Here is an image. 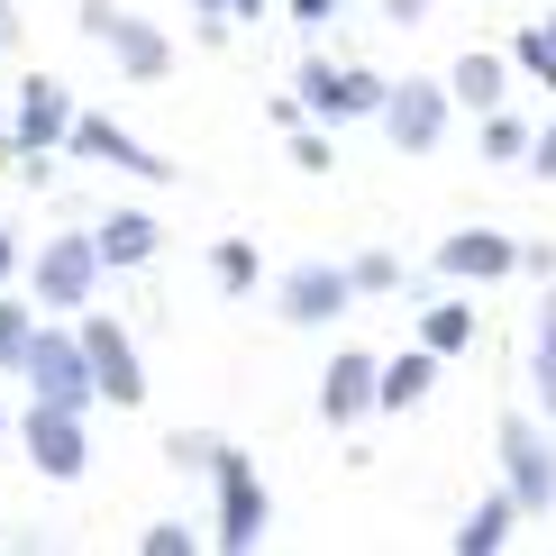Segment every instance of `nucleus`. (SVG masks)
<instances>
[{
  "mask_svg": "<svg viewBox=\"0 0 556 556\" xmlns=\"http://www.w3.org/2000/svg\"><path fill=\"white\" fill-rule=\"evenodd\" d=\"M493 447H502V493L520 502V520H547L556 511V438H547V420L539 410H502Z\"/></svg>",
  "mask_w": 556,
  "mask_h": 556,
  "instance_id": "obj_1",
  "label": "nucleus"
},
{
  "mask_svg": "<svg viewBox=\"0 0 556 556\" xmlns=\"http://www.w3.org/2000/svg\"><path fill=\"white\" fill-rule=\"evenodd\" d=\"M211 475H219V529H211V547H228V556H256V547L274 539V493L256 483V456H238V447L219 438Z\"/></svg>",
  "mask_w": 556,
  "mask_h": 556,
  "instance_id": "obj_2",
  "label": "nucleus"
},
{
  "mask_svg": "<svg viewBox=\"0 0 556 556\" xmlns=\"http://www.w3.org/2000/svg\"><path fill=\"white\" fill-rule=\"evenodd\" d=\"M83 37L101 46V55L119 64L128 83H165V74H174V37L155 28V18L119 10V0H83Z\"/></svg>",
  "mask_w": 556,
  "mask_h": 556,
  "instance_id": "obj_3",
  "label": "nucleus"
},
{
  "mask_svg": "<svg viewBox=\"0 0 556 556\" xmlns=\"http://www.w3.org/2000/svg\"><path fill=\"white\" fill-rule=\"evenodd\" d=\"M18 383H28L37 402H55V410H83V420H91V402H101V383H91V356H83V338H74V329H46V319H37L28 356H18Z\"/></svg>",
  "mask_w": 556,
  "mask_h": 556,
  "instance_id": "obj_4",
  "label": "nucleus"
},
{
  "mask_svg": "<svg viewBox=\"0 0 556 556\" xmlns=\"http://www.w3.org/2000/svg\"><path fill=\"white\" fill-rule=\"evenodd\" d=\"M447 119H456V101H447V83H429V74H402L383 91V110H375V128L392 137V155H438L447 147Z\"/></svg>",
  "mask_w": 556,
  "mask_h": 556,
  "instance_id": "obj_5",
  "label": "nucleus"
},
{
  "mask_svg": "<svg viewBox=\"0 0 556 556\" xmlns=\"http://www.w3.org/2000/svg\"><path fill=\"white\" fill-rule=\"evenodd\" d=\"M383 74H365V64H329V55H301V83H292V101L311 110L319 128H338V119H375L383 110Z\"/></svg>",
  "mask_w": 556,
  "mask_h": 556,
  "instance_id": "obj_6",
  "label": "nucleus"
},
{
  "mask_svg": "<svg viewBox=\"0 0 556 556\" xmlns=\"http://www.w3.org/2000/svg\"><path fill=\"white\" fill-rule=\"evenodd\" d=\"M74 338H83V356H91V383H101V402H110V410H137V402H147V365H137V338H128L110 311H91V301H83Z\"/></svg>",
  "mask_w": 556,
  "mask_h": 556,
  "instance_id": "obj_7",
  "label": "nucleus"
},
{
  "mask_svg": "<svg viewBox=\"0 0 556 556\" xmlns=\"http://www.w3.org/2000/svg\"><path fill=\"white\" fill-rule=\"evenodd\" d=\"M64 128H74V91H64L55 74H37L28 91H18V119H10V147H18V174H46V155L64 147Z\"/></svg>",
  "mask_w": 556,
  "mask_h": 556,
  "instance_id": "obj_8",
  "label": "nucleus"
},
{
  "mask_svg": "<svg viewBox=\"0 0 556 556\" xmlns=\"http://www.w3.org/2000/svg\"><path fill=\"white\" fill-rule=\"evenodd\" d=\"M18 447H28V466H37L46 483H83V466H91L83 410H55V402H28V420H18Z\"/></svg>",
  "mask_w": 556,
  "mask_h": 556,
  "instance_id": "obj_9",
  "label": "nucleus"
},
{
  "mask_svg": "<svg viewBox=\"0 0 556 556\" xmlns=\"http://www.w3.org/2000/svg\"><path fill=\"white\" fill-rule=\"evenodd\" d=\"M356 311V283H346V265H292L283 283H274V319L283 329H329V319Z\"/></svg>",
  "mask_w": 556,
  "mask_h": 556,
  "instance_id": "obj_10",
  "label": "nucleus"
},
{
  "mask_svg": "<svg viewBox=\"0 0 556 556\" xmlns=\"http://www.w3.org/2000/svg\"><path fill=\"white\" fill-rule=\"evenodd\" d=\"M64 155H83V165H110V174H137V182H174V165H165L155 147H137L119 119H91V110H74V128H64Z\"/></svg>",
  "mask_w": 556,
  "mask_h": 556,
  "instance_id": "obj_11",
  "label": "nucleus"
},
{
  "mask_svg": "<svg viewBox=\"0 0 556 556\" xmlns=\"http://www.w3.org/2000/svg\"><path fill=\"white\" fill-rule=\"evenodd\" d=\"M101 292V247L91 238H46L37 247V311H83Z\"/></svg>",
  "mask_w": 556,
  "mask_h": 556,
  "instance_id": "obj_12",
  "label": "nucleus"
},
{
  "mask_svg": "<svg viewBox=\"0 0 556 556\" xmlns=\"http://www.w3.org/2000/svg\"><path fill=\"white\" fill-rule=\"evenodd\" d=\"M447 283H511L520 274V238L511 228H456V238H438V256H429Z\"/></svg>",
  "mask_w": 556,
  "mask_h": 556,
  "instance_id": "obj_13",
  "label": "nucleus"
},
{
  "mask_svg": "<svg viewBox=\"0 0 556 556\" xmlns=\"http://www.w3.org/2000/svg\"><path fill=\"white\" fill-rule=\"evenodd\" d=\"M319 420L329 429L375 420V356H365V346H338L329 356V375H319Z\"/></svg>",
  "mask_w": 556,
  "mask_h": 556,
  "instance_id": "obj_14",
  "label": "nucleus"
},
{
  "mask_svg": "<svg viewBox=\"0 0 556 556\" xmlns=\"http://www.w3.org/2000/svg\"><path fill=\"white\" fill-rule=\"evenodd\" d=\"M91 247H101V274H137V265H155L165 228H155V211H110L91 228Z\"/></svg>",
  "mask_w": 556,
  "mask_h": 556,
  "instance_id": "obj_15",
  "label": "nucleus"
},
{
  "mask_svg": "<svg viewBox=\"0 0 556 556\" xmlns=\"http://www.w3.org/2000/svg\"><path fill=\"white\" fill-rule=\"evenodd\" d=\"M447 101L475 110V119H483V110H502V101H511V55H483V46H475V55H456L447 64Z\"/></svg>",
  "mask_w": 556,
  "mask_h": 556,
  "instance_id": "obj_16",
  "label": "nucleus"
},
{
  "mask_svg": "<svg viewBox=\"0 0 556 556\" xmlns=\"http://www.w3.org/2000/svg\"><path fill=\"white\" fill-rule=\"evenodd\" d=\"M429 392H438V356H429L420 338H410L392 365H375V410H420Z\"/></svg>",
  "mask_w": 556,
  "mask_h": 556,
  "instance_id": "obj_17",
  "label": "nucleus"
},
{
  "mask_svg": "<svg viewBox=\"0 0 556 556\" xmlns=\"http://www.w3.org/2000/svg\"><path fill=\"white\" fill-rule=\"evenodd\" d=\"M511 529H520V502H511V493H483L475 511L447 529V547H456V556H502V547H511Z\"/></svg>",
  "mask_w": 556,
  "mask_h": 556,
  "instance_id": "obj_18",
  "label": "nucleus"
},
{
  "mask_svg": "<svg viewBox=\"0 0 556 556\" xmlns=\"http://www.w3.org/2000/svg\"><path fill=\"white\" fill-rule=\"evenodd\" d=\"M529 392H539V420L556 429V274L539 292V319H529Z\"/></svg>",
  "mask_w": 556,
  "mask_h": 556,
  "instance_id": "obj_19",
  "label": "nucleus"
},
{
  "mask_svg": "<svg viewBox=\"0 0 556 556\" xmlns=\"http://www.w3.org/2000/svg\"><path fill=\"white\" fill-rule=\"evenodd\" d=\"M475 329H483V319H475V301H456V292L420 311V346H429L438 365H447V356H475Z\"/></svg>",
  "mask_w": 556,
  "mask_h": 556,
  "instance_id": "obj_20",
  "label": "nucleus"
},
{
  "mask_svg": "<svg viewBox=\"0 0 556 556\" xmlns=\"http://www.w3.org/2000/svg\"><path fill=\"white\" fill-rule=\"evenodd\" d=\"M511 74H529V83L556 91V10H547V18H520V37H511Z\"/></svg>",
  "mask_w": 556,
  "mask_h": 556,
  "instance_id": "obj_21",
  "label": "nucleus"
},
{
  "mask_svg": "<svg viewBox=\"0 0 556 556\" xmlns=\"http://www.w3.org/2000/svg\"><path fill=\"white\" fill-rule=\"evenodd\" d=\"M475 147H483V165H520V155H529V119H520V110H483Z\"/></svg>",
  "mask_w": 556,
  "mask_h": 556,
  "instance_id": "obj_22",
  "label": "nucleus"
},
{
  "mask_svg": "<svg viewBox=\"0 0 556 556\" xmlns=\"http://www.w3.org/2000/svg\"><path fill=\"white\" fill-rule=\"evenodd\" d=\"M28 338H37V301H10V283H0V375H18Z\"/></svg>",
  "mask_w": 556,
  "mask_h": 556,
  "instance_id": "obj_23",
  "label": "nucleus"
},
{
  "mask_svg": "<svg viewBox=\"0 0 556 556\" xmlns=\"http://www.w3.org/2000/svg\"><path fill=\"white\" fill-rule=\"evenodd\" d=\"M256 274H265V256H256L247 238H219V247H211V283H219V292H256Z\"/></svg>",
  "mask_w": 556,
  "mask_h": 556,
  "instance_id": "obj_24",
  "label": "nucleus"
},
{
  "mask_svg": "<svg viewBox=\"0 0 556 556\" xmlns=\"http://www.w3.org/2000/svg\"><path fill=\"white\" fill-rule=\"evenodd\" d=\"M292 165H301V174H329V165H338V137L319 128V119H301V128H292Z\"/></svg>",
  "mask_w": 556,
  "mask_h": 556,
  "instance_id": "obj_25",
  "label": "nucleus"
},
{
  "mask_svg": "<svg viewBox=\"0 0 556 556\" xmlns=\"http://www.w3.org/2000/svg\"><path fill=\"white\" fill-rule=\"evenodd\" d=\"M346 283H356V292H392V283H402V256L365 247V256H346Z\"/></svg>",
  "mask_w": 556,
  "mask_h": 556,
  "instance_id": "obj_26",
  "label": "nucleus"
},
{
  "mask_svg": "<svg viewBox=\"0 0 556 556\" xmlns=\"http://www.w3.org/2000/svg\"><path fill=\"white\" fill-rule=\"evenodd\" d=\"M192 547H201L192 520H155V529H137V556H192Z\"/></svg>",
  "mask_w": 556,
  "mask_h": 556,
  "instance_id": "obj_27",
  "label": "nucleus"
},
{
  "mask_svg": "<svg viewBox=\"0 0 556 556\" xmlns=\"http://www.w3.org/2000/svg\"><path fill=\"white\" fill-rule=\"evenodd\" d=\"M211 456H219L211 429H174V438H165V466H211Z\"/></svg>",
  "mask_w": 556,
  "mask_h": 556,
  "instance_id": "obj_28",
  "label": "nucleus"
},
{
  "mask_svg": "<svg viewBox=\"0 0 556 556\" xmlns=\"http://www.w3.org/2000/svg\"><path fill=\"white\" fill-rule=\"evenodd\" d=\"M520 165L539 174V182H556V119H547V128H529V155H520Z\"/></svg>",
  "mask_w": 556,
  "mask_h": 556,
  "instance_id": "obj_29",
  "label": "nucleus"
},
{
  "mask_svg": "<svg viewBox=\"0 0 556 556\" xmlns=\"http://www.w3.org/2000/svg\"><path fill=\"white\" fill-rule=\"evenodd\" d=\"M283 10H292V28H301V37H319V28L346 10V0H283Z\"/></svg>",
  "mask_w": 556,
  "mask_h": 556,
  "instance_id": "obj_30",
  "label": "nucleus"
},
{
  "mask_svg": "<svg viewBox=\"0 0 556 556\" xmlns=\"http://www.w3.org/2000/svg\"><path fill=\"white\" fill-rule=\"evenodd\" d=\"M383 18H392V28H420V18H429V0H383Z\"/></svg>",
  "mask_w": 556,
  "mask_h": 556,
  "instance_id": "obj_31",
  "label": "nucleus"
},
{
  "mask_svg": "<svg viewBox=\"0 0 556 556\" xmlns=\"http://www.w3.org/2000/svg\"><path fill=\"white\" fill-rule=\"evenodd\" d=\"M10 274H18V238H10V228H0V283H10Z\"/></svg>",
  "mask_w": 556,
  "mask_h": 556,
  "instance_id": "obj_32",
  "label": "nucleus"
},
{
  "mask_svg": "<svg viewBox=\"0 0 556 556\" xmlns=\"http://www.w3.org/2000/svg\"><path fill=\"white\" fill-rule=\"evenodd\" d=\"M238 18H265V0H228V28H238Z\"/></svg>",
  "mask_w": 556,
  "mask_h": 556,
  "instance_id": "obj_33",
  "label": "nucleus"
},
{
  "mask_svg": "<svg viewBox=\"0 0 556 556\" xmlns=\"http://www.w3.org/2000/svg\"><path fill=\"white\" fill-rule=\"evenodd\" d=\"M10 37H18V10H10V0H0V55H10Z\"/></svg>",
  "mask_w": 556,
  "mask_h": 556,
  "instance_id": "obj_34",
  "label": "nucleus"
},
{
  "mask_svg": "<svg viewBox=\"0 0 556 556\" xmlns=\"http://www.w3.org/2000/svg\"><path fill=\"white\" fill-rule=\"evenodd\" d=\"M192 10H201V18H228V0H192Z\"/></svg>",
  "mask_w": 556,
  "mask_h": 556,
  "instance_id": "obj_35",
  "label": "nucleus"
},
{
  "mask_svg": "<svg viewBox=\"0 0 556 556\" xmlns=\"http://www.w3.org/2000/svg\"><path fill=\"white\" fill-rule=\"evenodd\" d=\"M0 429H10V410H0Z\"/></svg>",
  "mask_w": 556,
  "mask_h": 556,
  "instance_id": "obj_36",
  "label": "nucleus"
}]
</instances>
